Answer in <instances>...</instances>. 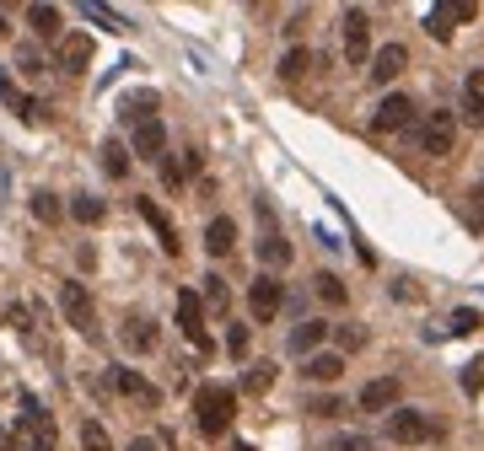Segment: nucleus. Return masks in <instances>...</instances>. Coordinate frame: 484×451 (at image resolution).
I'll list each match as a JSON object with an SVG mask.
<instances>
[{
    "instance_id": "obj_1",
    "label": "nucleus",
    "mask_w": 484,
    "mask_h": 451,
    "mask_svg": "<svg viewBox=\"0 0 484 451\" xmlns=\"http://www.w3.org/2000/svg\"><path fill=\"white\" fill-rule=\"evenodd\" d=\"M55 441H60L55 414H49L44 403L22 397V419H16V430H11V451H55Z\"/></svg>"
},
{
    "instance_id": "obj_2",
    "label": "nucleus",
    "mask_w": 484,
    "mask_h": 451,
    "mask_svg": "<svg viewBox=\"0 0 484 451\" xmlns=\"http://www.w3.org/2000/svg\"><path fill=\"white\" fill-rule=\"evenodd\" d=\"M232 414H237V393L232 387H199L194 393V425H199V436H227L232 430Z\"/></svg>"
},
{
    "instance_id": "obj_3",
    "label": "nucleus",
    "mask_w": 484,
    "mask_h": 451,
    "mask_svg": "<svg viewBox=\"0 0 484 451\" xmlns=\"http://www.w3.org/2000/svg\"><path fill=\"white\" fill-rule=\"evenodd\" d=\"M452 140H458V113H447V108L425 113L420 129H415V145L425 156H452Z\"/></svg>"
},
{
    "instance_id": "obj_4",
    "label": "nucleus",
    "mask_w": 484,
    "mask_h": 451,
    "mask_svg": "<svg viewBox=\"0 0 484 451\" xmlns=\"http://www.w3.org/2000/svg\"><path fill=\"white\" fill-rule=\"evenodd\" d=\"M60 312H65V323H70L76 334L97 338V306H92L86 285H76V280H65V285H60Z\"/></svg>"
},
{
    "instance_id": "obj_5",
    "label": "nucleus",
    "mask_w": 484,
    "mask_h": 451,
    "mask_svg": "<svg viewBox=\"0 0 484 451\" xmlns=\"http://www.w3.org/2000/svg\"><path fill=\"white\" fill-rule=\"evenodd\" d=\"M388 436H393L398 446H420V441H436V425L425 419L420 408H393V419H388Z\"/></svg>"
},
{
    "instance_id": "obj_6",
    "label": "nucleus",
    "mask_w": 484,
    "mask_h": 451,
    "mask_svg": "<svg viewBox=\"0 0 484 451\" xmlns=\"http://www.w3.org/2000/svg\"><path fill=\"white\" fill-rule=\"evenodd\" d=\"M345 59L350 65H371V16L361 5L345 11Z\"/></svg>"
},
{
    "instance_id": "obj_7",
    "label": "nucleus",
    "mask_w": 484,
    "mask_h": 451,
    "mask_svg": "<svg viewBox=\"0 0 484 451\" xmlns=\"http://www.w3.org/2000/svg\"><path fill=\"white\" fill-rule=\"evenodd\" d=\"M178 328L188 334V344H194L199 355H210V349H216L210 334H205V301H199L194 290H183V296H178Z\"/></svg>"
},
{
    "instance_id": "obj_8",
    "label": "nucleus",
    "mask_w": 484,
    "mask_h": 451,
    "mask_svg": "<svg viewBox=\"0 0 484 451\" xmlns=\"http://www.w3.org/2000/svg\"><path fill=\"white\" fill-rule=\"evenodd\" d=\"M280 301H286V285L275 280V275H258V280L247 285V306H253L258 323H269V317L280 312Z\"/></svg>"
},
{
    "instance_id": "obj_9",
    "label": "nucleus",
    "mask_w": 484,
    "mask_h": 451,
    "mask_svg": "<svg viewBox=\"0 0 484 451\" xmlns=\"http://www.w3.org/2000/svg\"><path fill=\"white\" fill-rule=\"evenodd\" d=\"M398 397H404V382H398V376H377V382L361 387V408L366 414H393Z\"/></svg>"
},
{
    "instance_id": "obj_10",
    "label": "nucleus",
    "mask_w": 484,
    "mask_h": 451,
    "mask_svg": "<svg viewBox=\"0 0 484 451\" xmlns=\"http://www.w3.org/2000/svg\"><path fill=\"white\" fill-rule=\"evenodd\" d=\"M258 221H264V236H258V258L269 264V269H280V264H291V242L275 231V215H269V205H258Z\"/></svg>"
},
{
    "instance_id": "obj_11",
    "label": "nucleus",
    "mask_w": 484,
    "mask_h": 451,
    "mask_svg": "<svg viewBox=\"0 0 484 451\" xmlns=\"http://www.w3.org/2000/svg\"><path fill=\"white\" fill-rule=\"evenodd\" d=\"M409 118H415V103H409L404 92H388V97L371 108V129H382V135H388V129H404Z\"/></svg>"
},
{
    "instance_id": "obj_12",
    "label": "nucleus",
    "mask_w": 484,
    "mask_h": 451,
    "mask_svg": "<svg viewBox=\"0 0 484 451\" xmlns=\"http://www.w3.org/2000/svg\"><path fill=\"white\" fill-rule=\"evenodd\" d=\"M404 65H409V49H404V44H382V49L371 55V70H366V75H371L377 86H388V81L404 75Z\"/></svg>"
},
{
    "instance_id": "obj_13",
    "label": "nucleus",
    "mask_w": 484,
    "mask_h": 451,
    "mask_svg": "<svg viewBox=\"0 0 484 451\" xmlns=\"http://www.w3.org/2000/svg\"><path fill=\"white\" fill-rule=\"evenodd\" d=\"M114 387H119V393L129 397L135 408H156V403H162V393H156V387H151L140 371H129V366H119V371H114Z\"/></svg>"
},
{
    "instance_id": "obj_14",
    "label": "nucleus",
    "mask_w": 484,
    "mask_h": 451,
    "mask_svg": "<svg viewBox=\"0 0 484 451\" xmlns=\"http://www.w3.org/2000/svg\"><path fill=\"white\" fill-rule=\"evenodd\" d=\"M135 156H146V162H162V156H167V129H162V118L135 124Z\"/></svg>"
},
{
    "instance_id": "obj_15",
    "label": "nucleus",
    "mask_w": 484,
    "mask_h": 451,
    "mask_svg": "<svg viewBox=\"0 0 484 451\" xmlns=\"http://www.w3.org/2000/svg\"><path fill=\"white\" fill-rule=\"evenodd\" d=\"M135 210H140V215H146V226H151V231H156V242H162V253H173V258H178V226L167 221V215H162V210H156V199H135Z\"/></svg>"
},
{
    "instance_id": "obj_16",
    "label": "nucleus",
    "mask_w": 484,
    "mask_h": 451,
    "mask_svg": "<svg viewBox=\"0 0 484 451\" xmlns=\"http://www.w3.org/2000/svg\"><path fill=\"white\" fill-rule=\"evenodd\" d=\"M86 65H92V38H86V33L60 38V70H65V75H81Z\"/></svg>"
},
{
    "instance_id": "obj_17",
    "label": "nucleus",
    "mask_w": 484,
    "mask_h": 451,
    "mask_svg": "<svg viewBox=\"0 0 484 451\" xmlns=\"http://www.w3.org/2000/svg\"><path fill=\"white\" fill-rule=\"evenodd\" d=\"M232 247H237V221L216 215V221L205 226V253H210V258H227Z\"/></svg>"
},
{
    "instance_id": "obj_18",
    "label": "nucleus",
    "mask_w": 484,
    "mask_h": 451,
    "mask_svg": "<svg viewBox=\"0 0 484 451\" xmlns=\"http://www.w3.org/2000/svg\"><path fill=\"white\" fill-rule=\"evenodd\" d=\"M124 344H129L135 355H146V349H156V323H151L146 312H129V317H124Z\"/></svg>"
},
{
    "instance_id": "obj_19",
    "label": "nucleus",
    "mask_w": 484,
    "mask_h": 451,
    "mask_svg": "<svg viewBox=\"0 0 484 451\" xmlns=\"http://www.w3.org/2000/svg\"><path fill=\"white\" fill-rule=\"evenodd\" d=\"M463 118L469 124H484V70H469L463 75Z\"/></svg>"
},
{
    "instance_id": "obj_20",
    "label": "nucleus",
    "mask_w": 484,
    "mask_h": 451,
    "mask_svg": "<svg viewBox=\"0 0 484 451\" xmlns=\"http://www.w3.org/2000/svg\"><path fill=\"white\" fill-rule=\"evenodd\" d=\"M302 376L307 382H339V376H345V355H339V349H334V355H312L302 366Z\"/></svg>"
},
{
    "instance_id": "obj_21",
    "label": "nucleus",
    "mask_w": 484,
    "mask_h": 451,
    "mask_svg": "<svg viewBox=\"0 0 484 451\" xmlns=\"http://www.w3.org/2000/svg\"><path fill=\"white\" fill-rule=\"evenodd\" d=\"M199 285H205V290H199L205 312H216V317H221V312L232 306V290H227V280H221V275H210V280H199Z\"/></svg>"
},
{
    "instance_id": "obj_22",
    "label": "nucleus",
    "mask_w": 484,
    "mask_h": 451,
    "mask_svg": "<svg viewBox=\"0 0 484 451\" xmlns=\"http://www.w3.org/2000/svg\"><path fill=\"white\" fill-rule=\"evenodd\" d=\"M70 215H76L81 226H97L103 215H108V205H103L97 194H76V199H70Z\"/></svg>"
},
{
    "instance_id": "obj_23",
    "label": "nucleus",
    "mask_w": 484,
    "mask_h": 451,
    "mask_svg": "<svg viewBox=\"0 0 484 451\" xmlns=\"http://www.w3.org/2000/svg\"><path fill=\"white\" fill-rule=\"evenodd\" d=\"M27 22L38 38H60V11L55 5H27Z\"/></svg>"
},
{
    "instance_id": "obj_24",
    "label": "nucleus",
    "mask_w": 484,
    "mask_h": 451,
    "mask_svg": "<svg viewBox=\"0 0 484 451\" xmlns=\"http://www.w3.org/2000/svg\"><path fill=\"white\" fill-rule=\"evenodd\" d=\"M323 338H328V323H302V328L291 334V349H297V355H307V360H312V349H318Z\"/></svg>"
},
{
    "instance_id": "obj_25",
    "label": "nucleus",
    "mask_w": 484,
    "mask_h": 451,
    "mask_svg": "<svg viewBox=\"0 0 484 451\" xmlns=\"http://www.w3.org/2000/svg\"><path fill=\"white\" fill-rule=\"evenodd\" d=\"M156 92H135V97H124V124H146V118H156Z\"/></svg>"
},
{
    "instance_id": "obj_26",
    "label": "nucleus",
    "mask_w": 484,
    "mask_h": 451,
    "mask_svg": "<svg viewBox=\"0 0 484 451\" xmlns=\"http://www.w3.org/2000/svg\"><path fill=\"white\" fill-rule=\"evenodd\" d=\"M312 290H318L328 306H345V301H350V290H345V280H339V275H318V280H312Z\"/></svg>"
},
{
    "instance_id": "obj_27",
    "label": "nucleus",
    "mask_w": 484,
    "mask_h": 451,
    "mask_svg": "<svg viewBox=\"0 0 484 451\" xmlns=\"http://www.w3.org/2000/svg\"><path fill=\"white\" fill-rule=\"evenodd\" d=\"M425 33H430L436 44H447V38H452V11H447V5H436V11H425Z\"/></svg>"
},
{
    "instance_id": "obj_28",
    "label": "nucleus",
    "mask_w": 484,
    "mask_h": 451,
    "mask_svg": "<svg viewBox=\"0 0 484 451\" xmlns=\"http://www.w3.org/2000/svg\"><path fill=\"white\" fill-rule=\"evenodd\" d=\"M33 215H38L44 226H55V221L65 215V210H60V199H55L49 188H38V194H33Z\"/></svg>"
},
{
    "instance_id": "obj_29",
    "label": "nucleus",
    "mask_w": 484,
    "mask_h": 451,
    "mask_svg": "<svg viewBox=\"0 0 484 451\" xmlns=\"http://www.w3.org/2000/svg\"><path fill=\"white\" fill-rule=\"evenodd\" d=\"M474 328H484V317L479 312H474V306H458V312H452V317H447V334H474Z\"/></svg>"
},
{
    "instance_id": "obj_30",
    "label": "nucleus",
    "mask_w": 484,
    "mask_h": 451,
    "mask_svg": "<svg viewBox=\"0 0 484 451\" xmlns=\"http://www.w3.org/2000/svg\"><path fill=\"white\" fill-rule=\"evenodd\" d=\"M307 70H312V55H307V49H286V59H280V75H286V81H302Z\"/></svg>"
},
{
    "instance_id": "obj_31",
    "label": "nucleus",
    "mask_w": 484,
    "mask_h": 451,
    "mask_svg": "<svg viewBox=\"0 0 484 451\" xmlns=\"http://www.w3.org/2000/svg\"><path fill=\"white\" fill-rule=\"evenodd\" d=\"M103 172H108V177H124V172H129V151H124L119 140L103 145Z\"/></svg>"
},
{
    "instance_id": "obj_32",
    "label": "nucleus",
    "mask_w": 484,
    "mask_h": 451,
    "mask_svg": "<svg viewBox=\"0 0 484 451\" xmlns=\"http://www.w3.org/2000/svg\"><path fill=\"white\" fill-rule=\"evenodd\" d=\"M275 387V366L269 360H258L253 371H247V382H242V393H269Z\"/></svg>"
},
{
    "instance_id": "obj_33",
    "label": "nucleus",
    "mask_w": 484,
    "mask_h": 451,
    "mask_svg": "<svg viewBox=\"0 0 484 451\" xmlns=\"http://www.w3.org/2000/svg\"><path fill=\"white\" fill-rule=\"evenodd\" d=\"M81 451H114V441H108V430H103L97 419H86V425H81Z\"/></svg>"
},
{
    "instance_id": "obj_34",
    "label": "nucleus",
    "mask_w": 484,
    "mask_h": 451,
    "mask_svg": "<svg viewBox=\"0 0 484 451\" xmlns=\"http://www.w3.org/2000/svg\"><path fill=\"white\" fill-rule=\"evenodd\" d=\"M86 16H92V22H103L108 33H129V22H124L119 11H108V5H97V0H86Z\"/></svg>"
},
{
    "instance_id": "obj_35",
    "label": "nucleus",
    "mask_w": 484,
    "mask_h": 451,
    "mask_svg": "<svg viewBox=\"0 0 484 451\" xmlns=\"http://www.w3.org/2000/svg\"><path fill=\"white\" fill-rule=\"evenodd\" d=\"M0 97H5V103H11V108L22 113V118H27V124H38V118H44V103H33V97H22V92H11V86H5V92H0Z\"/></svg>"
},
{
    "instance_id": "obj_36",
    "label": "nucleus",
    "mask_w": 484,
    "mask_h": 451,
    "mask_svg": "<svg viewBox=\"0 0 484 451\" xmlns=\"http://www.w3.org/2000/svg\"><path fill=\"white\" fill-rule=\"evenodd\" d=\"M334 344H339V355H356L366 344V328H356V323H345V328H334Z\"/></svg>"
},
{
    "instance_id": "obj_37",
    "label": "nucleus",
    "mask_w": 484,
    "mask_h": 451,
    "mask_svg": "<svg viewBox=\"0 0 484 451\" xmlns=\"http://www.w3.org/2000/svg\"><path fill=\"white\" fill-rule=\"evenodd\" d=\"M463 393H469V397H479V393H484V355L463 366Z\"/></svg>"
},
{
    "instance_id": "obj_38",
    "label": "nucleus",
    "mask_w": 484,
    "mask_h": 451,
    "mask_svg": "<svg viewBox=\"0 0 484 451\" xmlns=\"http://www.w3.org/2000/svg\"><path fill=\"white\" fill-rule=\"evenodd\" d=\"M307 414H318V419H334V414H345V403H339V397H318V403H307Z\"/></svg>"
},
{
    "instance_id": "obj_39",
    "label": "nucleus",
    "mask_w": 484,
    "mask_h": 451,
    "mask_svg": "<svg viewBox=\"0 0 484 451\" xmlns=\"http://www.w3.org/2000/svg\"><path fill=\"white\" fill-rule=\"evenodd\" d=\"M469 226L484 231V177H479V188H474V199H469Z\"/></svg>"
},
{
    "instance_id": "obj_40",
    "label": "nucleus",
    "mask_w": 484,
    "mask_h": 451,
    "mask_svg": "<svg viewBox=\"0 0 484 451\" xmlns=\"http://www.w3.org/2000/svg\"><path fill=\"white\" fill-rule=\"evenodd\" d=\"M33 323H38L33 306H11V328H16V334H33Z\"/></svg>"
},
{
    "instance_id": "obj_41",
    "label": "nucleus",
    "mask_w": 484,
    "mask_h": 451,
    "mask_svg": "<svg viewBox=\"0 0 484 451\" xmlns=\"http://www.w3.org/2000/svg\"><path fill=\"white\" fill-rule=\"evenodd\" d=\"M447 11H452V22H474V16H479V5H474V0H452Z\"/></svg>"
},
{
    "instance_id": "obj_42",
    "label": "nucleus",
    "mask_w": 484,
    "mask_h": 451,
    "mask_svg": "<svg viewBox=\"0 0 484 451\" xmlns=\"http://www.w3.org/2000/svg\"><path fill=\"white\" fill-rule=\"evenodd\" d=\"M162 183H167V188H183V167L173 156H162Z\"/></svg>"
},
{
    "instance_id": "obj_43",
    "label": "nucleus",
    "mask_w": 484,
    "mask_h": 451,
    "mask_svg": "<svg viewBox=\"0 0 484 451\" xmlns=\"http://www.w3.org/2000/svg\"><path fill=\"white\" fill-rule=\"evenodd\" d=\"M227 349H232V355H247V328H232V334H227Z\"/></svg>"
},
{
    "instance_id": "obj_44",
    "label": "nucleus",
    "mask_w": 484,
    "mask_h": 451,
    "mask_svg": "<svg viewBox=\"0 0 484 451\" xmlns=\"http://www.w3.org/2000/svg\"><path fill=\"white\" fill-rule=\"evenodd\" d=\"M16 65L22 70H38V49H16Z\"/></svg>"
},
{
    "instance_id": "obj_45",
    "label": "nucleus",
    "mask_w": 484,
    "mask_h": 451,
    "mask_svg": "<svg viewBox=\"0 0 484 451\" xmlns=\"http://www.w3.org/2000/svg\"><path fill=\"white\" fill-rule=\"evenodd\" d=\"M393 296H398V301H409V296H420V290H415V280H393Z\"/></svg>"
},
{
    "instance_id": "obj_46",
    "label": "nucleus",
    "mask_w": 484,
    "mask_h": 451,
    "mask_svg": "<svg viewBox=\"0 0 484 451\" xmlns=\"http://www.w3.org/2000/svg\"><path fill=\"white\" fill-rule=\"evenodd\" d=\"M345 451H377V446H371L366 436H345Z\"/></svg>"
},
{
    "instance_id": "obj_47",
    "label": "nucleus",
    "mask_w": 484,
    "mask_h": 451,
    "mask_svg": "<svg viewBox=\"0 0 484 451\" xmlns=\"http://www.w3.org/2000/svg\"><path fill=\"white\" fill-rule=\"evenodd\" d=\"M129 451H162V441H151V436H140V441H129Z\"/></svg>"
},
{
    "instance_id": "obj_48",
    "label": "nucleus",
    "mask_w": 484,
    "mask_h": 451,
    "mask_svg": "<svg viewBox=\"0 0 484 451\" xmlns=\"http://www.w3.org/2000/svg\"><path fill=\"white\" fill-rule=\"evenodd\" d=\"M318 451H345V441H328V446H318Z\"/></svg>"
},
{
    "instance_id": "obj_49",
    "label": "nucleus",
    "mask_w": 484,
    "mask_h": 451,
    "mask_svg": "<svg viewBox=\"0 0 484 451\" xmlns=\"http://www.w3.org/2000/svg\"><path fill=\"white\" fill-rule=\"evenodd\" d=\"M5 33H11V27H5V11H0V38H5Z\"/></svg>"
},
{
    "instance_id": "obj_50",
    "label": "nucleus",
    "mask_w": 484,
    "mask_h": 451,
    "mask_svg": "<svg viewBox=\"0 0 484 451\" xmlns=\"http://www.w3.org/2000/svg\"><path fill=\"white\" fill-rule=\"evenodd\" d=\"M237 451H253V446H237Z\"/></svg>"
},
{
    "instance_id": "obj_51",
    "label": "nucleus",
    "mask_w": 484,
    "mask_h": 451,
    "mask_svg": "<svg viewBox=\"0 0 484 451\" xmlns=\"http://www.w3.org/2000/svg\"><path fill=\"white\" fill-rule=\"evenodd\" d=\"M0 92H5V81H0Z\"/></svg>"
}]
</instances>
